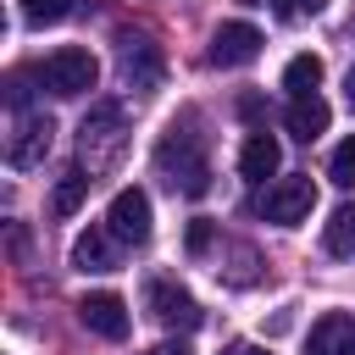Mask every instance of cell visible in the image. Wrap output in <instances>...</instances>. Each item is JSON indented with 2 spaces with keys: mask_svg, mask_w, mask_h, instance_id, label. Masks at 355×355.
Instances as JSON below:
<instances>
[{
  "mask_svg": "<svg viewBox=\"0 0 355 355\" xmlns=\"http://www.w3.org/2000/svg\"><path fill=\"white\" fill-rule=\"evenodd\" d=\"M155 166L166 172V183L172 189H183L189 200H200L205 189H211V161H205V150H200V133H189V128H166V139L155 144Z\"/></svg>",
  "mask_w": 355,
  "mask_h": 355,
  "instance_id": "obj_1",
  "label": "cell"
},
{
  "mask_svg": "<svg viewBox=\"0 0 355 355\" xmlns=\"http://www.w3.org/2000/svg\"><path fill=\"white\" fill-rule=\"evenodd\" d=\"M122 144H128V133H122V105H94L89 116H83V128H78V155H83V172L94 178V172H105V166H116L122 161Z\"/></svg>",
  "mask_w": 355,
  "mask_h": 355,
  "instance_id": "obj_2",
  "label": "cell"
},
{
  "mask_svg": "<svg viewBox=\"0 0 355 355\" xmlns=\"http://www.w3.org/2000/svg\"><path fill=\"white\" fill-rule=\"evenodd\" d=\"M94 78H100V67H94V55H89L83 44H61V50H50L44 67H39V83H44L50 94H61V100L89 94Z\"/></svg>",
  "mask_w": 355,
  "mask_h": 355,
  "instance_id": "obj_3",
  "label": "cell"
},
{
  "mask_svg": "<svg viewBox=\"0 0 355 355\" xmlns=\"http://www.w3.org/2000/svg\"><path fill=\"white\" fill-rule=\"evenodd\" d=\"M311 205H316V183H311V178H277V183L255 200V211H261L266 222H277V227H300V222L311 216Z\"/></svg>",
  "mask_w": 355,
  "mask_h": 355,
  "instance_id": "obj_4",
  "label": "cell"
},
{
  "mask_svg": "<svg viewBox=\"0 0 355 355\" xmlns=\"http://www.w3.org/2000/svg\"><path fill=\"white\" fill-rule=\"evenodd\" d=\"M50 133H55V122H50L44 111H22V116H17V128H11V139H6V161H11L17 172L39 166V161H44V150H50Z\"/></svg>",
  "mask_w": 355,
  "mask_h": 355,
  "instance_id": "obj_5",
  "label": "cell"
},
{
  "mask_svg": "<svg viewBox=\"0 0 355 355\" xmlns=\"http://www.w3.org/2000/svg\"><path fill=\"white\" fill-rule=\"evenodd\" d=\"M105 227L122 244H144L150 239V194L144 189H116L111 194V211H105Z\"/></svg>",
  "mask_w": 355,
  "mask_h": 355,
  "instance_id": "obj_6",
  "label": "cell"
},
{
  "mask_svg": "<svg viewBox=\"0 0 355 355\" xmlns=\"http://www.w3.org/2000/svg\"><path fill=\"white\" fill-rule=\"evenodd\" d=\"M144 300H150V316L161 322V327H178V333H194L200 327V305H194V294H183L178 283H150L144 288Z\"/></svg>",
  "mask_w": 355,
  "mask_h": 355,
  "instance_id": "obj_7",
  "label": "cell"
},
{
  "mask_svg": "<svg viewBox=\"0 0 355 355\" xmlns=\"http://www.w3.org/2000/svg\"><path fill=\"white\" fill-rule=\"evenodd\" d=\"M261 28H250V22H222L216 33H211V67H250L255 55H261Z\"/></svg>",
  "mask_w": 355,
  "mask_h": 355,
  "instance_id": "obj_8",
  "label": "cell"
},
{
  "mask_svg": "<svg viewBox=\"0 0 355 355\" xmlns=\"http://www.w3.org/2000/svg\"><path fill=\"white\" fill-rule=\"evenodd\" d=\"M116 55H122V78L133 89H155L161 83V50L144 39V33H122L116 39Z\"/></svg>",
  "mask_w": 355,
  "mask_h": 355,
  "instance_id": "obj_9",
  "label": "cell"
},
{
  "mask_svg": "<svg viewBox=\"0 0 355 355\" xmlns=\"http://www.w3.org/2000/svg\"><path fill=\"white\" fill-rule=\"evenodd\" d=\"M78 322L89 327V333H100V338H128V305L116 300V294H83L78 300Z\"/></svg>",
  "mask_w": 355,
  "mask_h": 355,
  "instance_id": "obj_10",
  "label": "cell"
},
{
  "mask_svg": "<svg viewBox=\"0 0 355 355\" xmlns=\"http://www.w3.org/2000/svg\"><path fill=\"white\" fill-rule=\"evenodd\" d=\"M305 355H355V316H344V311H327L322 322H311Z\"/></svg>",
  "mask_w": 355,
  "mask_h": 355,
  "instance_id": "obj_11",
  "label": "cell"
},
{
  "mask_svg": "<svg viewBox=\"0 0 355 355\" xmlns=\"http://www.w3.org/2000/svg\"><path fill=\"white\" fill-rule=\"evenodd\" d=\"M277 166H283V150H277V139H272L266 128H255V133L244 139V150H239V172H244L250 183H266Z\"/></svg>",
  "mask_w": 355,
  "mask_h": 355,
  "instance_id": "obj_12",
  "label": "cell"
},
{
  "mask_svg": "<svg viewBox=\"0 0 355 355\" xmlns=\"http://www.w3.org/2000/svg\"><path fill=\"white\" fill-rule=\"evenodd\" d=\"M327 100L322 94H305V100H288V133L300 139V144H311V139H322L327 133Z\"/></svg>",
  "mask_w": 355,
  "mask_h": 355,
  "instance_id": "obj_13",
  "label": "cell"
},
{
  "mask_svg": "<svg viewBox=\"0 0 355 355\" xmlns=\"http://www.w3.org/2000/svg\"><path fill=\"white\" fill-rule=\"evenodd\" d=\"M111 239H116L111 227H89V233L72 244V266H78V272H111V266H116Z\"/></svg>",
  "mask_w": 355,
  "mask_h": 355,
  "instance_id": "obj_14",
  "label": "cell"
},
{
  "mask_svg": "<svg viewBox=\"0 0 355 355\" xmlns=\"http://www.w3.org/2000/svg\"><path fill=\"white\" fill-rule=\"evenodd\" d=\"M316 83H322V55H294V61L283 67V89H288L294 100L316 94Z\"/></svg>",
  "mask_w": 355,
  "mask_h": 355,
  "instance_id": "obj_15",
  "label": "cell"
},
{
  "mask_svg": "<svg viewBox=\"0 0 355 355\" xmlns=\"http://www.w3.org/2000/svg\"><path fill=\"white\" fill-rule=\"evenodd\" d=\"M89 183H94V178H89L83 166H72V172H61V183H55V194H50V211H55V216H72V211L83 205V194H89Z\"/></svg>",
  "mask_w": 355,
  "mask_h": 355,
  "instance_id": "obj_16",
  "label": "cell"
},
{
  "mask_svg": "<svg viewBox=\"0 0 355 355\" xmlns=\"http://www.w3.org/2000/svg\"><path fill=\"white\" fill-rule=\"evenodd\" d=\"M322 244H327V255H355V205H338V211L327 216Z\"/></svg>",
  "mask_w": 355,
  "mask_h": 355,
  "instance_id": "obj_17",
  "label": "cell"
},
{
  "mask_svg": "<svg viewBox=\"0 0 355 355\" xmlns=\"http://www.w3.org/2000/svg\"><path fill=\"white\" fill-rule=\"evenodd\" d=\"M61 17H72V0H22V22L28 28H50Z\"/></svg>",
  "mask_w": 355,
  "mask_h": 355,
  "instance_id": "obj_18",
  "label": "cell"
},
{
  "mask_svg": "<svg viewBox=\"0 0 355 355\" xmlns=\"http://www.w3.org/2000/svg\"><path fill=\"white\" fill-rule=\"evenodd\" d=\"M327 178H333L338 189H355V133H349V139L327 155Z\"/></svg>",
  "mask_w": 355,
  "mask_h": 355,
  "instance_id": "obj_19",
  "label": "cell"
},
{
  "mask_svg": "<svg viewBox=\"0 0 355 355\" xmlns=\"http://www.w3.org/2000/svg\"><path fill=\"white\" fill-rule=\"evenodd\" d=\"M272 11H277L283 22H305V17L322 11V0H272Z\"/></svg>",
  "mask_w": 355,
  "mask_h": 355,
  "instance_id": "obj_20",
  "label": "cell"
},
{
  "mask_svg": "<svg viewBox=\"0 0 355 355\" xmlns=\"http://www.w3.org/2000/svg\"><path fill=\"white\" fill-rule=\"evenodd\" d=\"M189 250H211V222H189Z\"/></svg>",
  "mask_w": 355,
  "mask_h": 355,
  "instance_id": "obj_21",
  "label": "cell"
},
{
  "mask_svg": "<svg viewBox=\"0 0 355 355\" xmlns=\"http://www.w3.org/2000/svg\"><path fill=\"white\" fill-rule=\"evenodd\" d=\"M6 94H11V105L22 111V105H28V78H22V72H11V83H6Z\"/></svg>",
  "mask_w": 355,
  "mask_h": 355,
  "instance_id": "obj_22",
  "label": "cell"
},
{
  "mask_svg": "<svg viewBox=\"0 0 355 355\" xmlns=\"http://www.w3.org/2000/svg\"><path fill=\"white\" fill-rule=\"evenodd\" d=\"M222 355H266V349H261V344H227Z\"/></svg>",
  "mask_w": 355,
  "mask_h": 355,
  "instance_id": "obj_23",
  "label": "cell"
},
{
  "mask_svg": "<svg viewBox=\"0 0 355 355\" xmlns=\"http://www.w3.org/2000/svg\"><path fill=\"white\" fill-rule=\"evenodd\" d=\"M344 100H349V111H355V67H349V78H344Z\"/></svg>",
  "mask_w": 355,
  "mask_h": 355,
  "instance_id": "obj_24",
  "label": "cell"
},
{
  "mask_svg": "<svg viewBox=\"0 0 355 355\" xmlns=\"http://www.w3.org/2000/svg\"><path fill=\"white\" fill-rule=\"evenodd\" d=\"M150 355H189V349H183V344H155Z\"/></svg>",
  "mask_w": 355,
  "mask_h": 355,
  "instance_id": "obj_25",
  "label": "cell"
}]
</instances>
